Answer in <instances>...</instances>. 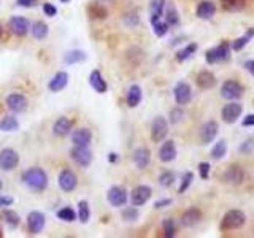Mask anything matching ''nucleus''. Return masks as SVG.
<instances>
[{
    "mask_svg": "<svg viewBox=\"0 0 254 238\" xmlns=\"http://www.w3.org/2000/svg\"><path fill=\"white\" fill-rule=\"evenodd\" d=\"M22 183L32 191L42 192L48 188V175L43 169H40V167H30L29 170L24 172Z\"/></svg>",
    "mask_w": 254,
    "mask_h": 238,
    "instance_id": "obj_1",
    "label": "nucleus"
},
{
    "mask_svg": "<svg viewBox=\"0 0 254 238\" xmlns=\"http://www.w3.org/2000/svg\"><path fill=\"white\" fill-rule=\"evenodd\" d=\"M245 222H246V215L243 213V211L231 210L224 215V217H222L221 229L222 230H235V229L243 227Z\"/></svg>",
    "mask_w": 254,
    "mask_h": 238,
    "instance_id": "obj_2",
    "label": "nucleus"
},
{
    "mask_svg": "<svg viewBox=\"0 0 254 238\" xmlns=\"http://www.w3.org/2000/svg\"><path fill=\"white\" fill-rule=\"evenodd\" d=\"M205 59H207V64H210V65H214V64H219V62L231 59V46H229L227 43H219L218 46H214V48L207 51Z\"/></svg>",
    "mask_w": 254,
    "mask_h": 238,
    "instance_id": "obj_3",
    "label": "nucleus"
},
{
    "mask_svg": "<svg viewBox=\"0 0 254 238\" xmlns=\"http://www.w3.org/2000/svg\"><path fill=\"white\" fill-rule=\"evenodd\" d=\"M243 95V86L235 80H227L221 86V97L226 100H237Z\"/></svg>",
    "mask_w": 254,
    "mask_h": 238,
    "instance_id": "obj_4",
    "label": "nucleus"
},
{
    "mask_svg": "<svg viewBox=\"0 0 254 238\" xmlns=\"http://www.w3.org/2000/svg\"><path fill=\"white\" fill-rule=\"evenodd\" d=\"M169 135V122L165 118L157 116L154 118L151 124V140L154 143H161V141L165 140V137Z\"/></svg>",
    "mask_w": 254,
    "mask_h": 238,
    "instance_id": "obj_5",
    "label": "nucleus"
},
{
    "mask_svg": "<svg viewBox=\"0 0 254 238\" xmlns=\"http://www.w3.org/2000/svg\"><path fill=\"white\" fill-rule=\"evenodd\" d=\"M57 184H59V188L64 192H72L78 186V176H76V173L73 170L64 169L59 173V176H57Z\"/></svg>",
    "mask_w": 254,
    "mask_h": 238,
    "instance_id": "obj_6",
    "label": "nucleus"
},
{
    "mask_svg": "<svg viewBox=\"0 0 254 238\" xmlns=\"http://www.w3.org/2000/svg\"><path fill=\"white\" fill-rule=\"evenodd\" d=\"M19 164V154L13 148H3L0 151V169L5 172L15 170Z\"/></svg>",
    "mask_w": 254,
    "mask_h": 238,
    "instance_id": "obj_7",
    "label": "nucleus"
},
{
    "mask_svg": "<svg viewBox=\"0 0 254 238\" xmlns=\"http://www.w3.org/2000/svg\"><path fill=\"white\" fill-rule=\"evenodd\" d=\"M106 200L114 208H121L127 203V192L121 186H111L106 192Z\"/></svg>",
    "mask_w": 254,
    "mask_h": 238,
    "instance_id": "obj_8",
    "label": "nucleus"
},
{
    "mask_svg": "<svg viewBox=\"0 0 254 238\" xmlns=\"http://www.w3.org/2000/svg\"><path fill=\"white\" fill-rule=\"evenodd\" d=\"M241 113H243L241 104H238V102H231V104L224 105V108L221 110V118L224 122H227V124H233V122L238 121Z\"/></svg>",
    "mask_w": 254,
    "mask_h": 238,
    "instance_id": "obj_9",
    "label": "nucleus"
},
{
    "mask_svg": "<svg viewBox=\"0 0 254 238\" xmlns=\"http://www.w3.org/2000/svg\"><path fill=\"white\" fill-rule=\"evenodd\" d=\"M5 104H6V107H8L13 113H22V111L27 110L29 100H27V97H25V95H22V94L13 92V94H10V95H6Z\"/></svg>",
    "mask_w": 254,
    "mask_h": 238,
    "instance_id": "obj_10",
    "label": "nucleus"
},
{
    "mask_svg": "<svg viewBox=\"0 0 254 238\" xmlns=\"http://www.w3.org/2000/svg\"><path fill=\"white\" fill-rule=\"evenodd\" d=\"M44 224H46V217L42 211H30L27 216V230L30 235H37L43 232Z\"/></svg>",
    "mask_w": 254,
    "mask_h": 238,
    "instance_id": "obj_11",
    "label": "nucleus"
},
{
    "mask_svg": "<svg viewBox=\"0 0 254 238\" xmlns=\"http://www.w3.org/2000/svg\"><path fill=\"white\" fill-rule=\"evenodd\" d=\"M173 97L178 105H188L192 99V89L184 81H178L173 87Z\"/></svg>",
    "mask_w": 254,
    "mask_h": 238,
    "instance_id": "obj_12",
    "label": "nucleus"
},
{
    "mask_svg": "<svg viewBox=\"0 0 254 238\" xmlns=\"http://www.w3.org/2000/svg\"><path fill=\"white\" fill-rule=\"evenodd\" d=\"M70 157H72L76 164L83 169L91 165L92 162V152L87 150V146H75L72 151H70Z\"/></svg>",
    "mask_w": 254,
    "mask_h": 238,
    "instance_id": "obj_13",
    "label": "nucleus"
},
{
    "mask_svg": "<svg viewBox=\"0 0 254 238\" xmlns=\"http://www.w3.org/2000/svg\"><path fill=\"white\" fill-rule=\"evenodd\" d=\"M243 179H245V172L238 165L229 167V169L224 170V173H222V181H224L226 184L238 186V184L243 183Z\"/></svg>",
    "mask_w": 254,
    "mask_h": 238,
    "instance_id": "obj_14",
    "label": "nucleus"
},
{
    "mask_svg": "<svg viewBox=\"0 0 254 238\" xmlns=\"http://www.w3.org/2000/svg\"><path fill=\"white\" fill-rule=\"evenodd\" d=\"M149 198H151V188L145 184L137 186V188L132 191V195H130L133 207H142V205H145Z\"/></svg>",
    "mask_w": 254,
    "mask_h": 238,
    "instance_id": "obj_15",
    "label": "nucleus"
},
{
    "mask_svg": "<svg viewBox=\"0 0 254 238\" xmlns=\"http://www.w3.org/2000/svg\"><path fill=\"white\" fill-rule=\"evenodd\" d=\"M8 27L15 35L24 37L30 30V24L24 16H13V18H10V21H8Z\"/></svg>",
    "mask_w": 254,
    "mask_h": 238,
    "instance_id": "obj_16",
    "label": "nucleus"
},
{
    "mask_svg": "<svg viewBox=\"0 0 254 238\" xmlns=\"http://www.w3.org/2000/svg\"><path fill=\"white\" fill-rule=\"evenodd\" d=\"M219 132V126L216 121H207L200 129V140L203 145H208L216 138V135Z\"/></svg>",
    "mask_w": 254,
    "mask_h": 238,
    "instance_id": "obj_17",
    "label": "nucleus"
},
{
    "mask_svg": "<svg viewBox=\"0 0 254 238\" xmlns=\"http://www.w3.org/2000/svg\"><path fill=\"white\" fill-rule=\"evenodd\" d=\"M132 160H133V164L137 165V169L143 170L151 162V151L148 148H137L132 154Z\"/></svg>",
    "mask_w": 254,
    "mask_h": 238,
    "instance_id": "obj_18",
    "label": "nucleus"
},
{
    "mask_svg": "<svg viewBox=\"0 0 254 238\" xmlns=\"http://www.w3.org/2000/svg\"><path fill=\"white\" fill-rule=\"evenodd\" d=\"M176 157V146H175V141L173 140H167L164 141L162 146L159 148V159L162 160V162L169 164L171 160H175Z\"/></svg>",
    "mask_w": 254,
    "mask_h": 238,
    "instance_id": "obj_19",
    "label": "nucleus"
},
{
    "mask_svg": "<svg viewBox=\"0 0 254 238\" xmlns=\"http://www.w3.org/2000/svg\"><path fill=\"white\" fill-rule=\"evenodd\" d=\"M214 13H216V5L212 2V0H202V2L197 5V8H195L197 18L205 19V21L212 19L214 16Z\"/></svg>",
    "mask_w": 254,
    "mask_h": 238,
    "instance_id": "obj_20",
    "label": "nucleus"
},
{
    "mask_svg": "<svg viewBox=\"0 0 254 238\" xmlns=\"http://www.w3.org/2000/svg\"><path fill=\"white\" fill-rule=\"evenodd\" d=\"M89 85H91V87L99 94H105L108 91V85L104 80V76H102L100 70H92L91 75H89Z\"/></svg>",
    "mask_w": 254,
    "mask_h": 238,
    "instance_id": "obj_21",
    "label": "nucleus"
},
{
    "mask_svg": "<svg viewBox=\"0 0 254 238\" xmlns=\"http://www.w3.org/2000/svg\"><path fill=\"white\" fill-rule=\"evenodd\" d=\"M202 219V213L199 208L190 207L181 215V226L184 227H194L197 222Z\"/></svg>",
    "mask_w": 254,
    "mask_h": 238,
    "instance_id": "obj_22",
    "label": "nucleus"
},
{
    "mask_svg": "<svg viewBox=\"0 0 254 238\" xmlns=\"http://www.w3.org/2000/svg\"><path fill=\"white\" fill-rule=\"evenodd\" d=\"M165 0H151L149 3V21L151 25L156 24L157 21L164 19V10H165Z\"/></svg>",
    "mask_w": 254,
    "mask_h": 238,
    "instance_id": "obj_23",
    "label": "nucleus"
},
{
    "mask_svg": "<svg viewBox=\"0 0 254 238\" xmlns=\"http://www.w3.org/2000/svg\"><path fill=\"white\" fill-rule=\"evenodd\" d=\"M72 141L75 146H89L92 141V132L89 129H76L72 133Z\"/></svg>",
    "mask_w": 254,
    "mask_h": 238,
    "instance_id": "obj_24",
    "label": "nucleus"
},
{
    "mask_svg": "<svg viewBox=\"0 0 254 238\" xmlns=\"http://www.w3.org/2000/svg\"><path fill=\"white\" fill-rule=\"evenodd\" d=\"M68 85V73L67 72H57L53 78L49 81V91L51 92H59L62 89H65V86Z\"/></svg>",
    "mask_w": 254,
    "mask_h": 238,
    "instance_id": "obj_25",
    "label": "nucleus"
},
{
    "mask_svg": "<svg viewBox=\"0 0 254 238\" xmlns=\"http://www.w3.org/2000/svg\"><path fill=\"white\" fill-rule=\"evenodd\" d=\"M72 130V121L65 116H61L59 119H56V122L53 124V133L56 137H67Z\"/></svg>",
    "mask_w": 254,
    "mask_h": 238,
    "instance_id": "obj_26",
    "label": "nucleus"
},
{
    "mask_svg": "<svg viewBox=\"0 0 254 238\" xmlns=\"http://www.w3.org/2000/svg\"><path fill=\"white\" fill-rule=\"evenodd\" d=\"M195 83L200 89H212L214 86V83H216V78H214V75L210 72V70H202V72L197 75Z\"/></svg>",
    "mask_w": 254,
    "mask_h": 238,
    "instance_id": "obj_27",
    "label": "nucleus"
},
{
    "mask_svg": "<svg viewBox=\"0 0 254 238\" xmlns=\"http://www.w3.org/2000/svg\"><path fill=\"white\" fill-rule=\"evenodd\" d=\"M143 99V92H142V87L138 85H132L127 91V105L130 108H135L140 105V102Z\"/></svg>",
    "mask_w": 254,
    "mask_h": 238,
    "instance_id": "obj_28",
    "label": "nucleus"
},
{
    "mask_svg": "<svg viewBox=\"0 0 254 238\" xmlns=\"http://www.w3.org/2000/svg\"><path fill=\"white\" fill-rule=\"evenodd\" d=\"M164 21L167 22L170 27H171V25H178V22H180V15H178V11H176L173 3H165Z\"/></svg>",
    "mask_w": 254,
    "mask_h": 238,
    "instance_id": "obj_29",
    "label": "nucleus"
},
{
    "mask_svg": "<svg viewBox=\"0 0 254 238\" xmlns=\"http://www.w3.org/2000/svg\"><path fill=\"white\" fill-rule=\"evenodd\" d=\"M87 56L85 51H80V49H73V51H68L64 56V62L67 64V65H73V64H80L83 61H86Z\"/></svg>",
    "mask_w": 254,
    "mask_h": 238,
    "instance_id": "obj_30",
    "label": "nucleus"
},
{
    "mask_svg": "<svg viewBox=\"0 0 254 238\" xmlns=\"http://www.w3.org/2000/svg\"><path fill=\"white\" fill-rule=\"evenodd\" d=\"M30 32H32V37L35 38V40H44V38L48 37V25L44 24L43 21H37L32 24V27H30Z\"/></svg>",
    "mask_w": 254,
    "mask_h": 238,
    "instance_id": "obj_31",
    "label": "nucleus"
},
{
    "mask_svg": "<svg viewBox=\"0 0 254 238\" xmlns=\"http://www.w3.org/2000/svg\"><path fill=\"white\" fill-rule=\"evenodd\" d=\"M197 48H199V44L197 43H189V44H186V46H184L183 49H180L176 53V61L178 62H184L186 59H189L190 56L192 54H195V51H197Z\"/></svg>",
    "mask_w": 254,
    "mask_h": 238,
    "instance_id": "obj_32",
    "label": "nucleus"
},
{
    "mask_svg": "<svg viewBox=\"0 0 254 238\" xmlns=\"http://www.w3.org/2000/svg\"><path fill=\"white\" fill-rule=\"evenodd\" d=\"M19 129V121L15 116H5L0 121V130L2 132H16Z\"/></svg>",
    "mask_w": 254,
    "mask_h": 238,
    "instance_id": "obj_33",
    "label": "nucleus"
},
{
    "mask_svg": "<svg viewBox=\"0 0 254 238\" xmlns=\"http://www.w3.org/2000/svg\"><path fill=\"white\" fill-rule=\"evenodd\" d=\"M254 37V29H248V32L243 35V37H240L237 38L233 43H232V49L233 51H241L248 43H250V40Z\"/></svg>",
    "mask_w": 254,
    "mask_h": 238,
    "instance_id": "obj_34",
    "label": "nucleus"
},
{
    "mask_svg": "<svg viewBox=\"0 0 254 238\" xmlns=\"http://www.w3.org/2000/svg\"><path fill=\"white\" fill-rule=\"evenodd\" d=\"M221 3L226 11H240L245 8L246 0H221Z\"/></svg>",
    "mask_w": 254,
    "mask_h": 238,
    "instance_id": "obj_35",
    "label": "nucleus"
},
{
    "mask_svg": "<svg viewBox=\"0 0 254 238\" xmlns=\"http://www.w3.org/2000/svg\"><path fill=\"white\" fill-rule=\"evenodd\" d=\"M56 216L59 217L61 221H64V222H73V221L76 219V213H75V210H73V208H70V207H64V208H61V210L56 213Z\"/></svg>",
    "mask_w": 254,
    "mask_h": 238,
    "instance_id": "obj_36",
    "label": "nucleus"
},
{
    "mask_svg": "<svg viewBox=\"0 0 254 238\" xmlns=\"http://www.w3.org/2000/svg\"><path fill=\"white\" fill-rule=\"evenodd\" d=\"M226 152H227V145H226V141L224 140H219V141H216V145L213 146V150H212V157L214 160H219L226 156Z\"/></svg>",
    "mask_w": 254,
    "mask_h": 238,
    "instance_id": "obj_37",
    "label": "nucleus"
},
{
    "mask_svg": "<svg viewBox=\"0 0 254 238\" xmlns=\"http://www.w3.org/2000/svg\"><path fill=\"white\" fill-rule=\"evenodd\" d=\"M3 219H5V222L8 224V227H11V229H15V227H18L19 226V215L16 213V211H13V210H3Z\"/></svg>",
    "mask_w": 254,
    "mask_h": 238,
    "instance_id": "obj_38",
    "label": "nucleus"
},
{
    "mask_svg": "<svg viewBox=\"0 0 254 238\" xmlns=\"http://www.w3.org/2000/svg\"><path fill=\"white\" fill-rule=\"evenodd\" d=\"M89 217H91V210H89V203L86 200H81L78 203V219L86 224L89 221Z\"/></svg>",
    "mask_w": 254,
    "mask_h": 238,
    "instance_id": "obj_39",
    "label": "nucleus"
},
{
    "mask_svg": "<svg viewBox=\"0 0 254 238\" xmlns=\"http://www.w3.org/2000/svg\"><path fill=\"white\" fill-rule=\"evenodd\" d=\"M175 179H176L175 173L167 170V172L161 173V176H159V184H161L162 188H170V186L175 183Z\"/></svg>",
    "mask_w": 254,
    "mask_h": 238,
    "instance_id": "obj_40",
    "label": "nucleus"
},
{
    "mask_svg": "<svg viewBox=\"0 0 254 238\" xmlns=\"http://www.w3.org/2000/svg\"><path fill=\"white\" fill-rule=\"evenodd\" d=\"M89 16L94 18V19H105L108 16V11L106 8H104V6H100V5H91L89 6Z\"/></svg>",
    "mask_w": 254,
    "mask_h": 238,
    "instance_id": "obj_41",
    "label": "nucleus"
},
{
    "mask_svg": "<svg viewBox=\"0 0 254 238\" xmlns=\"http://www.w3.org/2000/svg\"><path fill=\"white\" fill-rule=\"evenodd\" d=\"M192 179H194V173L192 172L184 173L183 178H181V184H180V189H178V192H180V194H184V192L189 189V186L192 184Z\"/></svg>",
    "mask_w": 254,
    "mask_h": 238,
    "instance_id": "obj_42",
    "label": "nucleus"
},
{
    "mask_svg": "<svg viewBox=\"0 0 254 238\" xmlns=\"http://www.w3.org/2000/svg\"><path fill=\"white\" fill-rule=\"evenodd\" d=\"M170 29V25L164 21V19H161V21H157L156 24H152V30H154L156 37H165L167 35V32Z\"/></svg>",
    "mask_w": 254,
    "mask_h": 238,
    "instance_id": "obj_43",
    "label": "nucleus"
},
{
    "mask_svg": "<svg viewBox=\"0 0 254 238\" xmlns=\"http://www.w3.org/2000/svg\"><path fill=\"white\" fill-rule=\"evenodd\" d=\"M162 227H164V237H167V238H173L175 237L176 227H175V221L173 219H165L164 224H162Z\"/></svg>",
    "mask_w": 254,
    "mask_h": 238,
    "instance_id": "obj_44",
    "label": "nucleus"
},
{
    "mask_svg": "<svg viewBox=\"0 0 254 238\" xmlns=\"http://www.w3.org/2000/svg\"><path fill=\"white\" fill-rule=\"evenodd\" d=\"M123 219L129 221V222L137 221L138 219V210H137V207H127V208H124L123 210Z\"/></svg>",
    "mask_w": 254,
    "mask_h": 238,
    "instance_id": "obj_45",
    "label": "nucleus"
},
{
    "mask_svg": "<svg viewBox=\"0 0 254 238\" xmlns=\"http://www.w3.org/2000/svg\"><path fill=\"white\" fill-rule=\"evenodd\" d=\"M124 22L129 25V27H135V25H138V22H140L138 13L130 11V13H127V15H124Z\"/></svg>",
    "mask_w": 254,
    "mask_h": 238,
    "instance_id": "obj_46",
    "label": "nucleus"
},
{
    "mask_svg": "<svg viewBox=\"0 0 254 238\" xmlns=\"http://www.w3.org/2000/svg\"><path fill=\"white\" fill-rule=\"evenodd\" d=\"M184 118V111L183 108H173V110L170 111V122L171 124H178V122H181Z\"/></svg>",
    "mask_w": 254,
    "mask_h": 238,
    "instance_id": "obj_47",
    "label": "nucleus"
},
{
    "mask_svg": "<svg viewBox=\"0 0 254 238\" xmlns=\"http://www.w3.org/2000/svg\"><path fill=\"white\" fill-rule=\"evenodd\" d=\"M199 173L202 179H208L210 178V164L208 162H200L199 164Z\"/></svg>",
    "mask_w": 254,
    "mask_h": 238,
    "instance_id": "obj_48",
    "label": "nucleus"
},
{
    "mask_svg": "<svg viewBox=\"0 0 254 238\" xmlns=\"http://www.w3.org/2000/svg\"><path fill=\"white\" fill-rule=\"evenodd\" d=\"M43 13L46 16H49V18H53V16H56L57 15V8L53 5V3H49V2H46V3H43Z\"/></svg>",
    "mask_w": 254,
    "mask_h": 238,
    "instance_id": "obj_49",
    "label": "nucleus"
},
{
    "mask_svg": "<svg viewBox=\"0 0 254 238\" xmlns=\"http://www.w3.org/2000/svg\"><path fill=\"white\" fill-rule=\"evenodd\" d=\"M15 198L11 195H0V208H6V207H11Z\"/></svg>",
    "mask_w": 254,
    "mask_h": 238,
    "instance_id": "obj_50",
    "label": "nucleus"
},
{
    "mask_svg": "<svg viewBox=\"0 0 254 238\" xmlns=\"http://www.w3.org/2000/svg\"><path fill=\"white\" fill-rule=\"evenodd\" d=\"M16 3L22 8H34L37 5V0H16Z\"/></svg>",
    "mask_w": 254,
    "mask_h": 238,
    "instance_id": "obj_51",
    "label": "nucleus"
},
{
    "mask_svg": "<svg viewBox=\"0 0 254 238\" xmlns=\"http://www.w3.org/2000/svg\"><path fill=\"white\" fill-rule=\"evenodd\" d=\"M169 205H171L170 198H162V200H157V202L154 203V208H156V210H161V208L169 207Z\"/></svg>",
    "mask_w": 254,
    "mask_h": 238,
    "instance_id": "obj_52",
    "label": "nucleus"
},
{
    "mask_svg": "<svg viewBox=\"0 0 254 238\" xmlns=\"http://www.w3.org/2000/svg\"><path fill=\"white\" fill-rule=\"evenodd\" d=\"M253 146H254L253 140H248V141H245V143L238 148V151H240V152H243V154H245V152H250V150H251Z\"/></svg>",
    "mask_w": 254,
    "mask_h": 238,
    "instance_id": "obj_53",
    "label": "nucleus"
},
{
    "mask_svg": "<svg viewBox=\"0 0 254 238\" xmlns=\"http://www.w3.org/2000/svg\"><path fill=\"white\" fill-rule=\"evenodd\" d=\"M241 126H245V127H254V114H248V116H245L243 121H241Z\"/></svg>",
    "mask_w": 254,
    "mask_h": 238,
    "instance_id": "obj_54",
    "label": "nucleus"
},
{
    "mask_svg": "<svg viewBox=\"0 0 254 238\" xmlns=\"http://www.w3.org/2000/svg\"><path fill=\"white\" fill-rule=\"evenodd\" d=\"M245 68L250 72L253 76H254V59H250V61H246L245 62Z\"/></svg>",
    "mask_w": 254,
    "mask_h": 238,
    "instance_id": "obj_55",
    "label": "nucleus"
},
{
    "mask_svg": "<svg viewBox=\"0 0 254 238\" xmlns=\"http://www.w3.org/2000/svg\"><path fill=\"white\" fill-rule=\"evenodd\" d=\"M108 160H110V162H116V160H118V154L116 152L108 154Z\"/></svg>",
    "mask_w": 254,
    "mask_h": 238,
    "instance_id": "obj_56",
    "label": "nucleus"
},
{
    "mask_svg": "<svg viewBox=\"0 0 254 238\" xmlns=\"http://www.w3.org/2000/svg\"><path fill=\"white\" fill-rule=\"evenodd\" d=\"M59 2H62V3H67V2H70V0H59Z\"/></svg>",
    "mask_w": 254,
    "mask_h": 238,
    "instance_id": "obj_57",
    "label": "nucleus"
},
{
    "mask_svg": "<svg viewBox=\"0 0 254 238\" xmlns=\"http://www.w3.org/2000/svg\"><path fill=\"white\" fill-rule=\"evenodd\" d=\"M3 237V234H2V229H0V238H2Z\"/></svg>",
    "mask_w": 254,
    "mask_h": 238,
    "instance_id": "obj_58",
    "label": "nucleus"
},
{
    "mask_svg": "<svg viewBox=\"0 0 254 238\" xmlns=\"http://www.w3.org/2000/svg\"><path fill=\"white\" fill-rule=\"evenodd\" d=\"M0 191H2V179H0Z\"/></svg>",
    "mask_w": 254,
    "mask_h": 238,
    "instance_id": "obj_59",
    "label": "nucleus"
},
{
    "mask_svg": "<svg viewBox=\"0 0 254 238\" xmlns=\"http://www.w3.org/2000/svg\"><path fill=\"white\" fill-rule=\"evenodd\" d=\"M0 38H2V29H0Z\"/></svg>",
    "mask_w": 254,
    "mask_h": 238,
    "instance_id": "obj_60",
    "label": "nucleus"
}]
</instances>
